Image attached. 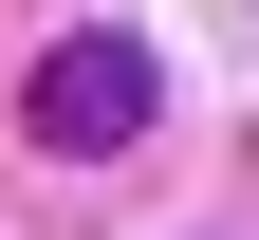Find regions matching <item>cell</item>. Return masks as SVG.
Wrapping results in <instances>:
<instances>
[{
    "instance_id": "obj_1",
    "label": "cell",
    "mask_w": 259,
    "mask_h": 240,
    "mask_svg": "<svg viewBox=\"0 0 259 240\" xmlns=\"http://www.w3.org/2000/svg\"><path fill=\"white\" fill-rule=\"evenodd\" d=\"M19 129L74 148V166H111L130 129H148V56H130V37H56L37 74H19Z\"/></svg>"
}]
</instances>
